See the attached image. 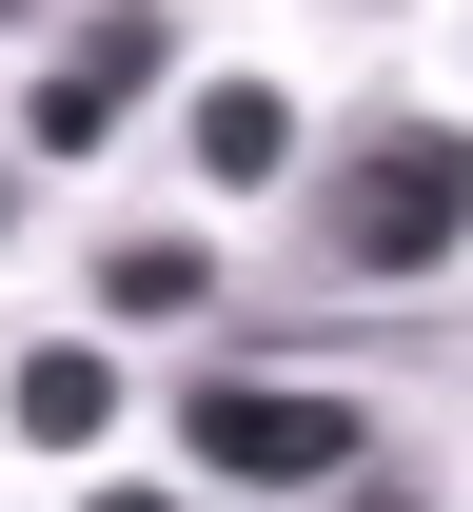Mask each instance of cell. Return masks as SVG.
Here are the masks:
<instances>
[{
	"label": "cell",
	"instance_id": "ba28073f",
	"mask_svg": "<svg viewBox=\"0 0 473 512\" xmlns=\"http://www.w3.org/2000/svg\"><path fill=\"white\" fill-rule=\"evenodd\" d=\"M79 512H178V493H138V473H119V493H79Z\"/></svg>",
	"mask_w": 473,
	"mask_h": 512
},
{
	"label": "cell",
	"instance_id": "30bf717a",
	"mask_svg": "<svg viewBox=\"0 0 473 512\" xmlns=\"http://www.w3.org/2000/svg\"><path fill=\"white\" fill-rule=\"evenodd\" d=\"M0 20H40V0H0Z\"/></svg>",
	"mask_w": 473,
	"mask_h": 512
},
{
	"label": "cell",
	"instance_id": "3957f363",
	"mask_svg": "<svg viewBox=\"0 0 473 512\" xmlns=\"http://www.w3.org/2000/svg\"><path fill=\"white\" fill-rule=\"evenodd\" d=\"M158 79H178V0H99V20L60 40V79H40V119H20V138H40V158H99Z\"/></svg>",
	"mask_w": 473,
	"mask_h": 512
},
{
	"label": "cell",
	"instance_id": "9c48e42d",
	"mask_svg": "<svg viewBox=\"0 0 473 512\" xmlns=\"http://www.w3.org/2000/svg\"><path fill=\"white\" fill-rule=\"evenodd\" d=\"M0 237H20V158H0Z\"/></svg>",
	"mask_w": 473,
	"mask_h": 512
},
{
	"label": "cell",
	"instance_id": "7a4b0ae2",
	"mask_svg": "<svg viewBox=\"0 0 473 512\" xmlns=\"http://www.w3.org/2000/svg\"><path fill=\"white\" fill-rule=\"evenodd\" d=\"M178 453L237 473V493H316V473H355V414L336 394H276V375H198L178 394Z\"/></svg>",
	"mask_w": 473,
	"mask_h": 512
},
{
	"label": "cell",
	"instance_id": "8992f818",
	"mask_svg": "<svg viewBox=\"0 0 473 512\" xmlns=\"http://www.w3.org/2000/svg\"><path fill=\"white\" fill-rule=\"evenodd\" d=\"M198 296H217L198 237H119V256H99V316H198Z\"/></svg>",
	"mask_w": 473,
	"mask_h": 512
},
{
	"label": "cell",
	"instance_id": "5b68a950",
	"mask_svg": "<svg viewBox=\"0 0 473 512\" xmlns=\"http://www.w3.org/2000/svg\"><path fill=\"white\" fill-rule=\"evenodd\" d=\"M198 178H296V99H276V79H198Z\"/></svg>",
	"mask_w": 473,
	"mask_h": 512
},
{
	"label": "cell",
	"instance_id": "6da1fadb",
	"mask_svg": "<svg viewBox=\"0 0 473 512\" xmlns=\"http://www.w3.org/2000/svg\"><path fill=\"white\" fill-rule=\"evenodd\" d=\"M473 237V138L454 119H375L316 158V256L336 276H434V256Z\"/></svg>",
	"mask_w": 473,
	"mask_h": 512
},
{
	"label": "cell",
	"instance_id": "52a82bcc",
	"mask_svg": "<svg viewBox=\"0 0 473 512\" xmlns=\"http://www.w3.org/2000/svg\"><path fill=\"white\" fill-rule=\"evenodd\" d=\"M336 512H434V493H414V473H375V453H355V493Z\"/></svg>",
	"mask_w": 473,
	"mask_h": 512
},
{
	"label": "cell",
	"instance_id": "277c9868",
	"mask_svg": "<svg viewBox=\"0 0 473 512\" xmlns=\"http://www.w3.org/2000/svg\"><path fill=\"white\" fill-rule=\"evenodd\" d=\"M0 414H20V434H40V453H99V434H119V375H99L79 335H40V355L0 375Z\"/></svg>",
	"mask_w": 473,
	"mask_h": 512
}]
</instances>
